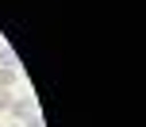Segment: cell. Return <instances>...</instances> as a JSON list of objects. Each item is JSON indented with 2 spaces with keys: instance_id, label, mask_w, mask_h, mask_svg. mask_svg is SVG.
<instances>
[{
  "instance_id": "cell-4",
  "label": "cell",
  "mask_w": 146,
  "mask_h": 127,
  "mask_svg": "<svg viewBox=\"0 0 146 127\" xmlns=\"http://www.w3.org/2000/svg\"><path fill=\"white\" fill-rule=\"evenodd\" d=\"M12 100H15L12 89H0V112H8V108H12Z\"/></svg>"
},
{
  "instance_id": "cell-2",
  "label": "cell",
  "mask_w": 146,
  "mask_h": 127,
  "mask_svg": "<svg viewBox=\"0 0 146 127\" xmlns=\"http://www.w3.org/2000/svg\"><path fill=\"white\" fill-rule=\"evenodd\" d=\"M15 77H19V73H15L12 66H0V89H12V85H15Z\"/></svg>"
},
{
  "instance_id": "cell-5",
  "label": "cell",
  "mask_w": 146,
  "mask_h": 127,
  "mask_svg": "<svg viewBox=\"0 0 146 127\" xmlns=\"http://www.w3.org/2000/svg\"><path fill=\"white\" fill-rule=\"evenodd\" d=\"M23 127H46V123H42V112H31L27 120H23Z\"/></svg>"
},
{
  "instance_id": "cell-6",
  "label": "cell",
  "mask_w": 146,
  "mask_h": 127,
  "mask_svg": "<svg viewBox=\"0 0 146 127\" xmlns=\"http://www.w3.org/2000/svg\"><path fill=\"white\" fill-rule=\"evenodd\" d=\"M12 127H23V123H12Z\"/></svg>"
},
{
  "instance_id": "cell-3",
  "label": "cell",
  "mask_w": 146,
  "mask_h": 127,
  "mask_svg": "<svg viewBox=\"0 0 146 127\" xmlns=\"http://www.w3.org/2000/svg\"><path fill=\"white\" fill-rule=\"evenodd\" d=\"M0 66H19V62H15V50H12V46H4V50H0Z\"/></svg>"
},
{
  "instance_id": "cell-1",
  "label": "cell",
  "mask_w": 146,
  "mask_h": 127,
  "mask_svg": "<svg viewBox=\"0 0 146 127\" xmlns=\"http://www.w3.org/2000/svg\"><path fill=\"white\" fill-rule=\"evenodd\" d=\"M8 112H12L15 123H23L31 112H38V108H35V100H31V96H19V100H12V108H8Z\"/></svg>"
}]
</instances>
